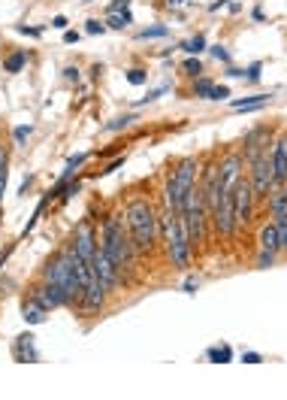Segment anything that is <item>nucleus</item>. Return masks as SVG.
Returning <instances> with one entry per match:
<instances>
[{"label":"nucleus","instance_id":"obj_1","mask_svg":"<svg viewBox=\"0 0 287 400\" xmlns=\"http://www.w3.org/2000/svg\"><path fill=\"white\" fill-rule=\"evenodd\" d=\"M100 249L112 258V264L124 279V285H133L136 276H140V252H136L131 234H127L124 215L109 213L103 222H100Z\"/></svg>","mask_w":287,"mask_h":400},{"label":"nucleus","instance_id":"obj_2","mask_svg":"<svg viewBox=\"0 0 287 400\" xmlns=\"http://www.w3.org/2000/svg\"><path fill=\"white\" fill-rule=\"evenodd\" d=\"M124 224H127V234H131L136 252L152 258L157 252V245H161V215H157V209L152 200H148V194H133L127 200Z\"/></svg>","mask_w":287,"mask_h":400},{"label":"nucleus","instance_id":"obj_3","mask_svg":"<svg viewBox=\"0 0 287 400\" xmlns=\"http://www.w3.org/2000/svg\"><path fill=\"white\" fill-rule=\"evenodd\" d=\"M157 215H161V243H163V252H166L170 267L188 270L191 261H193V243H191L184 215L182 213H172L166 203H163V209Z\"/></svg>","mask_w":287,"mask_h":400},{"label":"nucleus","instance_id":"obj_4","mask_svg":"<svg viewBox=\"0 0 287 400\" xmlns=\"http://www.w3.org/2000/svg\"><path fill=\"white\" fill-rule=\"evenodd\" d=\"M43 279L52 282V285L64 288V294L70 297V306L79 303L82 297V279H79V270H76V252H73L70 243H64L58 252L45 261L43 267Z\"/></svg>","mask_w":287,"mask_h":400},{"label":"nucleus","instance_id":"obj_5","mask_svg":"<svg viewBox=\"0 0 287 400\" xmlns=\"http://www.w3.org/2000/svg\"><path fill=\"white\" fill-rule=\"evenodd\" d=\"M200 179V161L197 158H182L175 161V167L170 170V176H166V188H163V203L172 209V213H182V203L184 197H188V191L197 185Z\"/></svg>","mask_w":287,"mask_h":400},{"label":"nucleus","instance_id":"obj_6","mask_svg":"<svg viewBox=\"0 0 287 400\" xmlns=\"http://www.w3.org/2000/svg\"><path fill=\"white\" fill-rule=\"evenodd\" d=\"M182 215H184V222H188L193 249L206 245V240L212 236V224H209V209H206V197H203L200 185H193L188 191V197H184V203H182Z\"/></svg>","mask_w":287,"mask_h":400},{"label":"nucleus","instance_id":"obj_7","mask_svg":"<svg viewBox=\"0 0 287 400\" xmlns=\"http://www.w3.org/2000/svg\"><path fill=\"white\" fill-rule=\"evenodd\" d=\"M248 185L254 191V200H266L275 188V173H272V152H260L254 161H248Z\"/></svg>","mask_w":287,"mask_h":400},{"label":"nucleus","instance_id":"obj_8","mask_svg":"<svg viewBox=\"0 0 287 400\" xmlns=\"http://www.w3.org/2000/svg\"><path fill=\"white\" fill-rule=\"evenodd\" d=\"M70 245H73V252H76L82 261L91 264V258H94V252H97V245H100V234H97V227H94L91 218H82V222L73 227Z\"/></svg>","mask_w":287,"mask_h":400},{"label":"nucleus","instance_id":"obj_9","mask_svg":"<svg viewBox=\"0 0 287 400\" xmlns=\"http://www.w3.org/2000/svg\"><path fill=\"white\" fill-rule=\"evenodd\" d=\"M254 206H257L254 191H251V185H248V179L242 176L233 185V215H236V227H239V231H245V227L251 224Z\"/></svg>","mask_w":287,"mask_h":400},{"label":"nucleus","instance_id":"obj_10","mask_svg":"<svg viewBox=\"0 0 287 400\" xmlns=\"http://www.w3.org/2000/svg\"><path fill=\"white\" fill-rule=\"evenodd\" d=\"M245 167H248V164H245L242 149L227 152L224 158L218 161V185H221V191H233V185L242 179V170Z\"/></svg>","mask_w":287,"mask_h":400},{"label":"nucleus","instance_id":"obj_11","mask_svg":"<svg viewBox=\"0 0 287 400\" xmlns=\"http://www.w3.org/2000/svg\"><path fill=\"white\" fill-rule=\"evenodd\" d=\"M212 234H218V236H236L239 234V227H236V215H233V191H227L224 197H221V203L215 209V215H212Z\"/></svg>","mask_w":287,"mask_h":400},{"label":"nucleus","instance_id":"obj_12","mask_svg":"<svg viewBox=\"0 0 287 400\" xmlns=\"http://www.w3.org/2000/svg\"><path fill=\"white\" fill-rule=\"evenodd\" d=\"M91 270H94V276L100 279V285H103L109 294L118 288V285H124V279H122V273H118V267L112 264V258L100 249L97 245V252H94V258H91Z\"/></svg>","mask_w":287,"mask_h":400},{"label":"nucleus","instance_id":"obj_13","mask_svg":"<svg viewBox=\"0 0 287 400\" xmlns=\"http://www.w3.org/2000/svg\"><path fill=\"white\" fill-rule=\"evenodd\" d=\"M272 145V127L270 124H257L251 127L245 136H242V155H245V164L254 161L260 152H266Z\"/></svg>","mask_w":287,"mask_h":400},{"label":"nucleus","instance_id":"obj_14","mask_svg":"<svg viewBox=\"0 0 287 400\" xmlns=\"http://www.w3.org/2000/svg\"><path fill=\"white\" fill-rule=\"evenodd\" d=\"M27 294L40 300V303H43L45 309H49V313H52V309H61V306H70V297L64 294V288L52 285V282H45V279H43V282H36V285H31V288H27Z\"/></svg>","mask_w":287,"mask_h":400},{"label":"nucleus","instance_id":"obj_15","mask_svg":"<svg viewBox=\"0 0 287 400\" xmlns=\"http://www.w3.org/2000/svg\"><path fill=\"white\" fill-rule=\"evenodd\" d=\"M106 297H109V291L100 285V279L94 276L88 282L85 288H82V297H79V306H82V313H100L103 309V303H106Z\"/></svg>","mask_w":287,"mask_h":400},{"label":"nucleus","instance_id":"obj_16","mask_svg":"<svg viewBox=\"0 0 287 400\" xmlns=\"http://www.w3.org/2000/svg\"><path fill=\"white\" fill-rule=\"evenodd\" d=\"M272 173H275V185H287V134H281L279 140H272Z\"/></svg>","mask_w":287,"mask_h":400},{"label":"nucleus","instance_id":"obj_17","mask_svg":"<svg viewBox=\"0 0 287 400\" xmlns=\"http://www.w3.org/2000/svg\"><path fill=\"white\" fill-rule=\"evenodd\" d=\"M266 206H270L272 222L287 218V185H275V188L270 191V197H266Z\"/></svg>","mask_w":287,"mask_h":400},{"label":"nucleus","instance_id":"obj_18","mask_svg":"<svg viewBox=\"0 0 287 400\" xmlns=\"http://www.w3.org/2000/svg\"><path fill=\"white\" fill-rule=\"evenodd\" d=\"M22 315H24V322H27V324H43V322H45V315H49V309H45L36 297L24 294V297H22Z\"/></svg>","mask_w":287,"mask_h":400},{"label":"nucleus","instance_id":"obj_19","mask_svg":"<svg viewBox=\"0 0 287 400\" xmlns=\"http://www.w3.org/2000/svg\"><path fill=\"white\" fill-rule=\"evenodd\" d=\"M257 245H260L263 252L279 255V227H275V222L260 224V231H257Z\"/></svg>","mask_w":287,"mask_h":400},{"label":"nucleus","instance_id":"obj_20","mask_svg":"<svg viewBox=\"0 0 287 400\" xmlns=\"http://www.w3.org/2000/svg\"><path fill=\"white\" fill-rule=\"evenodd\" d=\"M272 94H251V97H242V100H233V109L236 113H248V109H260L270 103Z\"/></svg>","mask_w":287,"mask_h":400},{"label":"nucleus","instance_id":"obj_21","mask_svg":"<svg viewBox=\"0 0 287 400\" xmlns=\"http://www.w3.org/2000/svg\"><path fill=\"white\" fill-rule=\"evenodd\" d=\"M131 22H133L131 9H124V13H106V27H112V31H124Z\"/></svg>","mask_w":287,"mask_h":400},{"label":"nucleus","instance_id":"obj_22","mask_svg":"<svg viewBox=\"0 0 287 400\" xmlns=\"http://www.w3.org/2000/svg\"><path fill=\"white\" fill-rule=\"evenodd\" d=\"M24 358L27 361H36V352H34V336L31 334H24V336H18V345H15V358Z\"/></svg>","mask_w":287,"mask_h":400},{"label":"nucleus","instance_id":"obj_23","mask_svg":"<svg viewBox=\"0 0 287 400\" xmlns=\"http://www.w3.org/2000/svg\"><path fill=\"white\" fill-rule=\"evenodd\" d=\"M193 97H203V100H212V91H215V82L212 79H203V76H197L193 79Z\"/></svg>","mask_w":287,"mask_h":400},{"label":"nucleus","instance_id":"obj_24","mask_svg":"<svg viewBox=\"0 0 287 400\" xmlns=\"http://www.w3.org/2000/svg\"><path fill=\"white\" fill-rule=\"evenodd\" d=\"M179 49H184L188 55H200V52H206V36L197 34V36H191V40H184Z\"/></svg>","mask_w":287,"mask_h":400},{"label":"nucleus","instance_id":"obj_25","mask_svg":"<svg viewBox=\"0 0 287 400\" xmlns=\"http://www.w3.org/2000/svg\"><path fill=\"white\" fill-rule=\"evenodd\" d=\"M24 64H27V52H13V55H9V58L3 61V70H6V73H18V70L24 67Z\"/></svg>","mask_w":287,"mask_h":400},{"label":"nucleus","instance_id":"obj_26","mask_svg":"<svg viewBox=\"0 0 287 400\" xmlns=\"http://www.w3.org/2000/svg\"><path fill=\"white\" fill-rule=\"evenodd\" d=\"M209 361H212V364H230V361H233V349H230V345H221V349H209Z\"/></svg>","mask_w":287,"mask_h":400},{"label":"nucleus","instance_id":"obj_27","mask_svg":"<svg viewBox=\"0 0 287 400\" xmlns=\"http://www.w3.org/2000/svg\"><path fill=\"white\" fill-rule=\"evenodd\" d=\"M182 70H184V73H188V76H191V79H197V76H203V64H200V58H197V55H191V58H188V61H184V64H182Z\"/></svg>","mask_w":287,"mask_h":400},{"label":"nucleus","instance_id":"obj_28","mask_svg":"<svg viewBox=\"0 0 287 400\" xmlns=\"http://www.w3.org/2000/svg\"><path fill=\"white\" fill-rule=\"evenodd\" d=\"M275 264V252H257V261H254V267H260V270H266V267H272Z\"/></svg>","mask_w":287,"mask_h":400},{"label":"nucleus","instance_id":"obj_29","mask_svg":"<svg viewBox=\"0 0 287 400\" xmlns=\"http://www.w3.org/2000/svg\"><path fill=\"white\" fill-rule=\"evenodd\" d=\"M145 79H148V73H145L142 67L127 70V82H131V85H145Z\"/></svg>","mask_w":287,"mask_h":400},{"label":"nucleus","instance_id":"obj_30","mask_svg":"<svg viewBox=\"0 0 287 400\" xmlns=\"http://www.w3.org/2000/svg\"><path fill=\"white\" fill-rule=\"evenodd\" d=\"M275 227H279V252H287V218H279Z\"/></svg>","mask_w":287,"mask_h":400},{"label":"nucleus","instance_id":"obj_31","mask_svg":"<svg viewBox=\"0 0 287 400\" xmlns=\"http://www.w3.org/2000/svg\"><path fill=\"white\" fill-rule=\"evenodd\" d=\"M31 131H34L31 124H22V127H15V131H13V140H15L18 145H24V140H27V136H31Z\"/></svg>","mask_w":287,"mask_h":400},{"label":"nucleus","instance_id":"obj_32","mask_svg":"<svg viewBox=\"0 0 287 400\" xmlns=\"http://www.w3.org/2000/svg\"><path fill=\"white\" fill-rule=\"evenodd\" d=\"M152 36H166V27L157 24V27H145V31L140 34V40H152Z\"/></svg>","mask_w":287,"mask_h":400},{"label":"nucleus","instance_id":"obj_33","mask_svg":"<svg viewBox=\"0 0 287 400\" xmlns=\"http://www.w3.org/2000/svg\"><path fill=\"white\" fill-rule=\"evenodd\" d=\"M131 122H133V115H122L115 122H109V131H124V127H131Z\"/></svg>","mask_w":287,"mask_h":400},{"label":"nucleus","instance_id":"obj_34","mask_svg":"<svg viewBox=\"0 0 287 400\" xmlns=\"http://www.w3.org/2000/svg\"><path fill=\"white\" fill-rule=\"evenodd\" d=\"M85 31L94 34V36H100V34H106V22H97V18H91V22L85 24Z\"/></svg>","mask_w":287,"mask_h":400},{"label":"nucleus","instance_id":"obj_35","mask_svg":"<svg viewBox=\"0 0 287 400\" xmlns=\"http://www.w3.org/2000/svg\"><path fill=\"white\" fill-rule=\"evenodd\" d=\"M260 70H263V64L257 61V64H251V67L242 70V73H245V79H248V82H257V79H260Z\"/></svg>","mask_w":287,"mask_h":400},{"label":"nucleus","instance_id":"obj_36","mask_svg":"<svg viewBox=\"0 0 287 400\" xmlns=\"http://www.w3.org/2000/svg\"><path fill=\"white\" fill-rule=\"evenodd\" d=\"M209 52H212V55H215V58H218V61H224V64H230V52L224 49V45H209Z\"/></svg>","mask_w":287,"mask_h":400},{"label":"nucleus","instance_id":"obj_37","mask_svg":"<svg viewBox=\"0 0 287 400\" xmlns=\"http://www.w3.org/2000/svg\"><path fill=\"white\" fill-rule=\"evenodd\" d=\"M118 167H124V155H118L115 161H109V164H106V170H100L97 176H106V173H112V170H118Z\"/></svg>","mask_w":287,"mask_h":400},{"label":"nucleus","instance_id":"obj_38","mask_svg":"<svg viewBox=\"0 0 287 400\" xmlns=\"http://www.w3.org/2000/svg\"><path fill=\"white\" fill-rule=\"evenodd\" d=\"M88 161V155H76V158H70L67 161V170H73V173H76L79 167H82V164H85Z\"/></svg>","mask_w":287,"mask_h":400},{"label":"nucleus","instance_id":"obj_39","mask_svg":"<svg viewBox=\"0 0 287 400\" xmlns=\"http://www.w3.org/2000/svg\"><path fill=\"white\" fill-rule=\"evenodd\" d=\"M15 31H18V34H27V36H43V27H27V24H18Z\"/></svg>","mask_w":287,"mask_h":400},{"label":"nucleus","instance_id":"obj_40","mask_svg":"<svg viewBox=\"0 0 287 400\" xmlns=\"http://www.w3.org/2000/svg\"><path fill=\"white\" fill-rule=\"evenodd\" d=\"M6 182H9V164L0 167V200H3V191H6Z\"/></svg>","mask_w":287,"mask_h":400},{"label":"nucleus","instance_id":"obj_41","mask_svg":"<svg viewBox=\"0 0 287 400\" xmlns=\"http://www.w3.org/2000/svg\"><path fill=\"white\" fill-rule=\"evenodd\" d=\"M230 97V88L227 85H215V91H212V100H224Z\"/></svg>","mask_w":287,"mask_h":400},{"label":"nucleus","instance_id":"obj_42","mask_svg":"<svg viewBox=\"0 0 287 400\" xmlns=\"http://www.w3.org/2000/svg\"><path fill=\"white\" fill-rule=\"evenodd\" d=\"M127 6H131V0H115V3H109V13H124Z\"/></svg>","mask_w":287,"mask_h":400},{"label":"nucleus","instance_id":"obj_43","mask_svg":"<svg viewBox=\"0 0 287 400\" xmlns=\"http://www.w3.org/2000/svg\"><path fill=\"white\" fill-rule=\"evenodd\" d=\"M64 76H67V82L76 85V82H79V67H67V70H64Z\"/></svg>","mask_w":287,"mask_h":400},{"label":"nucleus","instance_id":"obj_44","mask_svg":"<svg viewBox=\"0 0 287 400\" xmlns=\"http://www.w3.org/2000/svg\"><path fill=\"white\" fill-rule=\"evenodd\" d=\"M67 24H70V22H67L64 15H54V18H52V27H58V31H67Z\"/></svg>","mask_w":287,"mask_h":400},{"label":"nucleus","instance_id":"obj_45","mask_svg":"<svg viewBox=\"0 0 287 400\" xmlns=\"http://www.w3.org/2000/svg\"><path fill=\"white\" fill-rule=\"evenodd\" d=\"M242 361H245V364H260V355H257V352H245Z\"/></svg>","mask_w":287,"mask_h":400},{"label":"nucleus","instance_id":"obj_46","mask_svg":"<svg viewBox=\"0 0 287 400\" xmlns=\"http://www.w3.org/2000/svg\"><path fill=\"white\" fill-rule=\"evenodd\" d=\"M9 164V152H6V145H0V167H6Z\"/></svg>","mask_w":287,"mask_h":400},{"label":"nucleus","instance_id":"obj_47","mask_svg":"<svg viewBox=\"0 0 287 400\" xmlns=\"http://www.w3.org/2000/svg\"><path fill=\"white\" fill-rule=\"evenodd\" d=\"M76 40H79L76 31H64V43H76Z\"/></svg>","mask_w":287,"mask_h":400},{"label":"nucleus","instance_id":"obj_48","mask_svg":"<svg viewBox=\"0 0 287 400\" xmlns=\"http://www.w3.org/2000/svg\"><path fill=\"white\" fill-rule=\"evenodd\" d=\"M184 291H188V294H193V291H197V282L188 279V282H184Z\"/></svg>","mask_w":287,"mask_h":400},{"label":"nucleus","instance_id":"obj_49","mask_svg":"<svg viewBox=\"0 0 287 400\" xmlns=\"http://www.w3.org/2000/svg\"><path fill=\"white\" fill-rule=\"evenodd\" d=\"M227 3H230V0H215V3H212L209 9H212V13H218V9H221V6H227Z\"/></svg>","mask_w":287,"mask_h":400},{"label":"nucleus","instance_id":"obj_50","mask_svg":"<svg viewBox=\"0 0 287 400\" xmlns=\"http://www.w3.org/2000/svg\"><path fill=\"white\" fill-rule=\"evenodd\" d=\"M115 152H118V145H109V149L100 152V158H106V155H115Z\"/></svg>","mask_w":287,"mask_h":400},{"label":"nucleus","instance_id":"obj_51","mask_svg":"<svg viewBox=\"0 0 287 400\" xmlns=\"http://www.w3.org/2000/svg\"><path fill=\"white\" fill-rule=\"evenodd\" d=\"M0 224H3V206H0Z\"/></svg>","mask_w":287,"mask_h":400},{"label":"nucleus","instance_id":"obj_52","mask_svg":"<svg viewBox=\"0 0 287 400\" xmlns=\"http://www.w3.org/2000/svg\"><path fill=\"white\" fill-rule=\"evenodd\" d=\"M85 3H94V0H85Z\"/></svg>","mask_w":287,"mask_h":400}]
</instances>
